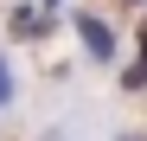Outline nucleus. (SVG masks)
I'll use <instances>...</instances> for the list:
<instances>
[{
  "mask_svg": "<svg viewBox=\"0 0 147 141\" xmlns=\"http://www.w3.org/2000/svg\"><path fill=\"white\" fill-rule=\"evenodd\" d=\"M0 96H7V77H0Z\"/></svg>",
  "mask_w": 147,
  "mask_h": 141,
  "instance_id": "obj_1",
  "label": "nucleus"
}]
</instances>
